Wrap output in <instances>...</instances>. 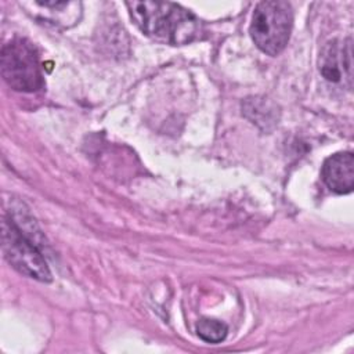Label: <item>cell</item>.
Segmentation results:
<instances>
[{
  "label": "cell",
  "instance_id": "obj_7",
  "mask_svg": "<svg viewBox=\"0 0 354 354\" xmlns=\"http://www.w3.org/2000/svg\"><path fill=\"white\" fill-rule=\"evenodd\" d=\"M228 328L224 322L212 319V318H202L196 324V333L198 336L207 343H220L225 339Z\"/></svg>",
  "mask_w": 354,
  "mask_h": 354
},
{
  "label": "cell",
  "instance_id": "obj_1",
  "mask_svg": "<svg viewBox=\"0 0 354 354\" xmlns=\"http://www.w3.org/2000/svg\"><path fill=\"white\" fill-rule=\"evenodd\" d=\"M124 4L140 30L156 41L183 46L199 36L201 21L180 4L147 0Z\"/></svg>",
  "mask_w": 354,
  "mask_h": 354
},
{
  "label": "cell",
  "instance_id": "obj_5",
  "mask_svg": "<svg viewBox=\"0 0 354 354\" xmlns=\"http://www.w3.org/2000/svg\"><path fill=\"white\" fill-rule=\"evenodd\" d=\"M322 180L335 194H350L354 188V156L351 152H337L322 166Z\"/></svg>",
  "mask_w": 354,
  "mask_h": 354
},
{
  "label": "cell",
  "instance_id": "obj_3",
  "mask_svg": "<svg viewBox=\"0 0 354 354\" xmlns=\"http://www.w3.org/2000/svg\"><path fill=\"white\" fill-rule=\"evenodd\" d=\"M1 75L6 83L24 93L43 87V75L36 48L26 39L15 37L1 47Z\"/></svg>",
  "mask_w": 354,
  "mask_h": 354
},
{
  "label": "cell",
  "instance_id": "obj_4",
  "mask_svg": "<svg viewBox=\"0 0 354 354\" xmlns=\"http://www.w3.org/2000/svg\"><path fill=\"white\" fill-rule=\"evenodd\" d=\"M1 249L6 260L18 272L40 282L51 281L43 253L11 216L4 217L1 223Z\"/></svg>",
  "mask_w": 354,
  "mask_h": 354
},
{
  "label": "cell",
  "instance_id": "obj_6",
  "mask_svg": "<svg viewBox=\"0 0 354 354\" xmlns=\"http://www.w3.org/2000/svg\"><path fill=\"white\" fill-rule=\"evenodd\" d=\"M319 71L322 76L333 83L342 82L344 77L351 80V44L339 43L333 40L326 44L321 54V66Z\"/></svg>",
  "mask_w": 354,
  "mask_h": 354
},
{
  "label": "cell",
  "instance_id": "obj_2",
  "mask_svg": "<svg viewBox=\"0 0 354 354\" xmlns=\"http://www.w3.org/2000/svg\"><path fill=\"white\" fill-rule=\"evenodd\" d=\"M292 26V6L283 0H270L256 6L249 32L254 44L263 53L275 57L288 44Z\"/></svg>",
  "mask_w": 354,
  "mask_h": 354
}]
</instances>
